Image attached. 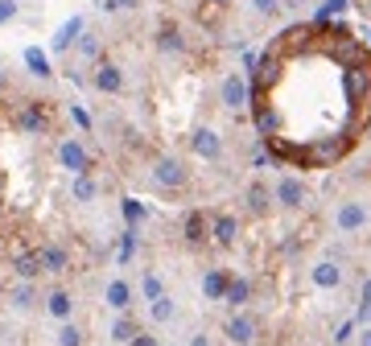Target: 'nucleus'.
I'll return each instance as SVG.
<instances>
[{"mask_svg": "<svg viewBox=\"0 0 371 346\" xmlns=\"http://www.w3.org/2000/svg\"><path fill=\"white\" fill-rule=\"evenodd\" d=\"M13 305H17V309H29V305H33V289H29V280L13 289Z\"/></svg>", "mask_w": 371, "mask_h": 346, "instance_id": "bb28decb", "label": "nucleus"}, {"mask_svg": "<svg viewBox=\"0 0 371 346\" xmlns=\"http://www.w3.org/2000/svg\"><path fill=\"white\" fill-rule=\"evenodd\" d=\"M124 219H128V222H141V219H145V206H141L136 198H124Z\"/></svg>", "mask_w": 371, "mask_h": 346, "instance_id": "cd10ccee", "label": "nucleus"}, {"mask_svg": "<svg viewBox=\"0 0 371 346\" xmlns=\"http://www.w3.org/2000/svg\"><path fill=\"white\" fill-rule=\"evenodd\" d=\"M74 198H78V202H91V198H95V181H91L87 173L74 177Z\"/></svg>", "mask_w": 371, "mask_h": 346, "instance_id": "b1692460", "label": "nucleus"}, {"mask_svg": "<svg viewBox=\"0 0 371 346\" xmlns=\"http://www.w3.org/2000/svg\"><path fill=\"white\" fill-rule=\"evenodd\" d=\"M112 338H116V342H124V346H128V342H132V338H136V321H132V318H120V321H116V326H112Z\"/></svg>", "mask_w": 371, "mask_h": 346, "instance_id": "412c9836", "label": "nucleus"}, {"mask_svg": "<svg viewBox=\"0 0 371 346\" xmlns=\"http://www.w3.org/2000/svg\"><path fill=\"white\" fill-rule=\"evenodd\" d=\"M227 338L235 346H247L256 338V321L247 318V314H235V318H227Z\"/></svg>", "mask_w": 371, "mask_h": 346, "instance_id": "6e6552de", "label": "nucleus"}, {"mask_svg": "<svg viewBox=\"0 0 371 346\" xmlns=\"http://www.w3.org/2000/svg\"><path fill=\"white\" fill-rule=\"evenodd\" d=\"M359 318L371 321V280L363 285V301H359Z\"/></svg>", "mask_w": 371, "mask_h": 346, "instance_id": "2f4dec72", "label": "nucleus"}, {"mask_svg": "<svg viewBox=\"0 0 371 346\" xmlns=\"http://www.w3.org/2000/svg\"><path fill=\"white\" fill-rule=\"evenodd\" d=\"M13 268H17V276H21V280H33V276L42 272V260H37V251H21V256L13 260Z\"/></svg>", "mask_w": 371, "mask_h": 346, "instance_id": "dca6fc26", "label": "nucleus"}, {"mask_svg": "<svg viewBox=\"0 0 371 346\" xmlns=\"http://www.w3.org/2000/svg\"><path fill=\"white\" fill-rule=\"evenodd\" d=\"M367 42H371V29H367Z\"/></svg>", "mask_w": 371, "mask_h": 346, "instance_id": "a19ab883", "label": "nucleus"}, {"mask_svg": "<svg viewBox=\"0 0 371 346\" xmlns=\"http://www.w3.org/2000/svg\"><path fill=\"white\" fill-rule=\"evenodd\" d=\"M359 346H371V326L363 330V334H359Z\"/></svg>", "mask_w": 371, "mask_h": 346, "instance_id": "c9c22d12", "label": "nucleus"}, {"mask_svg": "<svg viewBox=\"0 0 371 346\" xmlns=\"http://www.w3.org/2000/svg\"><path fill=\"white\" fill-rule=\"evenodd\" d=\"M206 231H211V227H206V219L194 210V215L186 219V239H190V244H202V239H206Z\"/></svg>", "mask_w": 371, "mask_h": 346, "instance_id": "aec40b11", "label": "nucleus"}, {"mask_svg": "<svg viewBox=\"0 0 371 346\" xmlns=\"http://www.w3.org/2000/svg\"><path fill=\"white\" fill-rule=\"evenodd\" d=\"M107 305H112V309H128V305H132V285H128V280H112V285H107Z\"/></svg>", "mask_w": 371, "mask_h": 346, "instance_id": "4468645a", "label": "nucleus"}, {"mask_svg": "<svg viewBox=\"0 0 371 346\" xmlns=\"http://www.w3.org/2000/svg\"><path fill=\"white\" fill-rule=\"evenodd\" d=\"M252 8L260 17H272V13H281V0H252Z\"/></svg>", "mask_w": 371, "mask_h": 346, "instance_id": "c756f323", "label": "nucleus"}, {"mask_svg": "<svg viewBox=\"0 0 371 346\" xmlns=\"http://www.w3.org/2000/svg\"><path fill=\"white\" fill-rule=\"evenodd\" d=\"M141 293H145L148 301H157V297H165V289H161V276H145V285H141Z\"/></svg>", "mask_w": 371, "mask_h": 346, "instance_id": "c85d7f7f", "label": "nucleus"}, {"mask_svg": "<svg viewBox=\"0 0 371 346\" xmlns=\"http://www.w3.org/2000/svg\"><path fill=\"white\" fill-rule=\"evenodd\" d=\"M173 314H177V305H173V297H157V301H148V318L157 321V326H165V321H173Z\"/></svg>", "mask_w": 371, "mask_h": 346, "instance_id": "2eb2a0df", "label": "nucleus"}, {"mask_svg": "<svg viewBox=\"0 0 371 346\" xmlns=\"http://www.w3.org/2000/svg\"><path fill=\"white\" fill-rule=\"evenodd\" d=\"M128 346H157V338H148V334H141V338H132Z\"/></svg>", "mask_w": 371, "mask_h": 346, "instance_id": "f704fd0d", "label": "nucleus"}, {"mask_svg": "<svg viewBox=\"0 0 371 346\" xmlns=\"http://www.w3.org/2000/svg\"><path fill=\"white\" fill-rule=\"evenodd\" d=\"M276 202L289 206V210H297V206L305 202V186H301V177H293V173L281 177V181H276Z\"/></svg>", "mask_w": 371, "mask_h": 346, "instance_id": "39448f33", "label": "nucleus"}, {"mask_svg": "<svg viewBox=\"0 0 371 346\" xmlns=\"http://www.w3.org/2000/svg\"><path fill=\"white\" fill-rule=\"evenodd\" d=\"M247 297H252V285H247V280H235V276H231V285H227L223 301H227V305H244Z\"/></svg>", "mask_w": 371, "mask_h": 346, "instance_id": "a211bd4d", "label": "nucleus"}, {"mask_svg": "<svg viewBox=\"0 0 371 346\" xmlns=\"http://www.w3.org/2000/svg\"><path fill=\"white\" fill-rule=\"evenodd\" d=\"M371 222V206L363 198H346L338 202V210H334V227L343 231V235H355V231H363Z\"/></svg>", "mask_w": 371, "mask_h": 346, "instance_id": "f257e3e1", "label": "nucleus"}, {"mask_svg": "<svg viewBox=\"0 0 371 346\" xmlns=\"http://www.w3.org/2000/svg\"><path fill=\"white\" fill-rule=\"evenodd\" d=\"M247 99H252V87H247L244 74H227L219 87V103L227 107V112H240V107H247Z\"/></svg>", "mask_w": 371, "mask_h": 346, "instance_id": "f03ea898", "label": "nucleus"}, {"mask_svg": "<svg viewBox=\"0 0 371 346\" xmlns=\"http://www.w3.org/2000/svg\"><path fill=\"white\" fill-rule=\"evenodd\" d=\"M37 260H42V272H66V264H71V256H66L58 244H46L37 251Z\"/></svg>", "mask_w": 371, "mask_h": 346, "instance_id": "9d476101", "label": "nucleus"}, {"mask_svg": "<svg viewBox=\"0 0 371 346\" xmlns=\"http://www.w3.org/2000/svg\"><path fill=\"white\" fill-rule=\"evenodd\" d=\"M58 161H62L66 169H74V173H87V169H91V157H87V148L78 145V141H62V148H58Z\"/></svg>", "mask_w": 371, "mask_h": 346, "instance_id": "20e7f679", "label": "nucleus"}, {"mask_svg": "<svg viewBox=\"0 0 371 346\" xmlns=\"http://www.w3.org/2000/svg\"><path fill=\"white\" fill-rule=\"evenodd\" d=\"M25 62H29V71L37 74V78H46V74H49V58H46V54H42L37 46L25 49Z\"/></svg>", "mask_w": 371, "mask_h": 346, "instance_id": "6ab92c4d", "label": "nucleus"}, {"mask_svg": "<svg viewBox=\"0 0 371 346\" xmlns=\"http://www.w3.org/2000/svg\"><path fill=\"white\" fill-rule=\"evenodd\" d=\"M17 128H21V132H37V128H46V112H42L37 103L25 107L21 116H17Z\"/></svg>", "mask_w": 371, "mask_h": 346, "instance_id": "f3484780", "label": "nucleus"}, {"mask_svg": "<svg viewBox=\"0 0 371 346\" xmlns=\"http://www.w3.org/2000/svg\"><path fill=\"white\" fill-rule=\"evenodd\" d=\"M46 309H49V318H58V321H71V309H74V301L66 289H54V293L46 297Z\"/></svg>", "mask_w": 371, "mask_h": 346, "instance_id": "9b49d317", "label": "nucleus"}, {"mask_svg": "<svg viewBox=\"0 0 371 346\" xmlns=\"http://www.w3.org/2000/svg\"><path fill=\"white\" fill-rule=\"evenodd\" d=\"M190 346H211V338H202V334H194V342Z\"/></svg>", "mask_w": 371, "mask_h": 346, "instance_id": "e433bc0d", "label": "nucleus"}, {"mask_svg": "<svg viewBox=\"0 0 371 346\" xmlns=\"http://www.w3.org/2000/svg\"><path fill=\"white\" fill-rule=\"evenodd\" d=\"M95 87L99 91H107V95H120L124 91V74L116 62H99L95 66Z\"/></svg>", "mask_w": 371, "mask_h": 346, "instance_id": "0eeeda50", "label": "nucleus"}, {"mask_svg": "<svg viewBox=\"0 0 371 346\" xmlns=\"http://www.w3.org/2000/svg\"><path fill=\"white\" fill-rule=\"evenodd\" d=\"M346 8V0H326V8H322V21L330 17V13H343Z\"/></svg>", "mask_w": 371, "mask_h": 346, "instance_id": "473e14b6", "label": "nucleus"}, {"mask_svg": "<svg viewBox=\"0 0 371 346\" xmlns=\"http://www.w3.org/2000/svg\"><path fill=\"white\" fill-rule=\"evenodd\" d=\"M8 17H17V4L13 0H0V21H8Z\"/></svg>", "mask_w": 371, "mask_h": 346, "instance_id": "72a5a7b5", "label": "nucleus"}, {"mask_svg": "<svg viewBox=\"0 0 371 346\" xmlns=\"http://www.w3.org/2000/svg\"><path fill=\"white\" fill-rule=\"evenodd\" d=\"M58 346H83V330H78L74 321H62V330H58Z\"/></svg>", "mask_w": 371, "mask_h": 346, "instance_id": "5701e85b", "label": "nucleus"}, {"mask_svg": "<svg viewBox=\"0 0 371 346\" xmlns=\"http://www.w3.org/2000/svg\"><path fill=\"white\" fill-rule=\"evenodd\" d=\"M78 29H83V21H78V17H74V21H66L62 29H58V37H54V49H66L74 42V33H78Z\"/></svg>", "mask_w": 371, "mask_h": 346, "instance_id": "4be33fe9", "label": "nucleus"}, {"mask_svg": "<svg viewBox=\"0 0 371 346\" xmlns=\"http://www.w3.org/2000/svg\"><path fill=\"white\" fill-rule=\"evenodd\" d=\"M202 4H223V0H202Z\"/></svg>", "mask_w": 371, "mask_h": 346, "instance_id": "58836bf2", "label": "nucleus"}, {"mask_svg": "<svg viewBox=\"0 0 371 346\" xmlns=\"http://www.w3.org/2000/svg\"><path fill=\"white\" fill-rule=\"evenodd\" d=\"M227 285H231V276H227L223 268H211L206 276H202V293H206V297H215V301H223Z\"/></svg>", "mask_w": 371, "mask_h": 346, "instance_id": "ddd939ff", "label": "nucleus"}, {"mask_svg": "<svg viewBox=\"0 0 371 346\" xmlns=\"http://www.w3.org/2000/svg\"><path fill=\"white\" fill-rule=\"evenodd\" d=\"M78 49H83L87 58H95V54H99V37H95V33H83V42H78Z\"/></svg>", "mask_w": 371, "mask_h": 346, "instance_id": "7c9ffc66", "label": "nucleus"}, {"mask_svg": "<svg viewBox=\"0 0 371 346\" xmlns=\"http://www.w3.org/2000/svg\"><path fill=\"white\" fill-rule=\"evenodd\" d=\"M310 276H314V285H318V289H338V285H343V268H338L334 260H318Z\"/></svg>", "mask_w": 371, "mask_h": 346, "instance_id": "1a4fd4ad", "label": "nucleus"}, {"mask_svg": "<svg viewBox=\"0 0 371 346\" xmlns=\"http://www.w3.org/2000/svg\"><path fill=\"white\" fill-rule=\"evenodd\" d=\"M211 235H215V244H219V247H231V244H235V235H240V222L231 219V215H219L215 227H211Z\"/></svg>", "mask_w": 371, "mask_h": 346, "instance_id": "f8f14e48", "label": "nucleus"}, {"mask_svg": "<svg viewBox=\"0 0 371 346\" xmlns=\"http://www.w3.org/2000/svg\"><path fill=\"white\" fill-rule=\"evenodd\" d=\"M153 177H157L161 186L177 190V186H186V165H182L177 157H161V161H157V169H153Z\"/></svg>", "mask_w": 371, "mask_h": 346, "instance_id": "7ed1b4c3", "label": "nucleus"}, {"mask_svg": "<svg viewBox=\"0 0 371 346\" xmlns=\"http://www.w3.org/2000/svg\"><path fill=\"white\" fill-rule=\"evenodd\" d=\"M247 206H252L256 215H264V210H269V190H264V186H252V190H247Z\"/></svg>", "mask_w": 371, "mask_h": 346, "instance_id": "393cba45", "label": "nucleus"}, {"mask_svg": "<svg viewBox=\"0 0 371 346\" xmlns=\"http://www.w3.org/2000/svg\"><path fill=\"white\" fill-rule=\"evenodd\" d=\"M120 4H128V0H116V8H120Z\"/></svg>", "mask_w": 371, "mask_h": 346, "instance_id": "ea45409f", "label": "nucleus"}, {"mask_svg": "<svg viewBox=\"0 0 371 346\" xmlns=\"http://www.w3.org/2000/svg\"><path fill=\"white\" fill-rule=\"evenodd\" d=\"M157 46L165 49V54H177V49H182V33H177V29H161V33H157Z\"/></svg>", "mask_w": 371, "mask_h": 346, "instance_id": "a878e982", "label": "nucleus"}, {"mask_svg": "<svg viewBox=\"0 0 371 346\" xmlns=\"http://www.w3.org/2000/svg\"><path fill=\"white\" fill-rule=\"evenodd\" d=\"M297 4H301V0H281V8H297Z\"/></svg>", "mask_w": 371, "mask_h": 346, "instance_id": "4c0bfd02", "label": "nucleus"}, {"mask_svg": "<svg viewBox=\"0 0 371 346\" xmlns=\"http://www.w3.org/2000/svg\"><path fill=\"white\" fill-rule=\"evenodd\" d=\"M190 145H194V153H198V157H206V161H219V157H223V141H219V132H215V128H198Z\"/></svg>", "mask_w": 371, "mask_h": 346, "instance_id": "423d86ee", "label": "nucleus"}]
</instances>
